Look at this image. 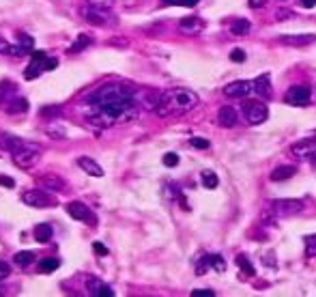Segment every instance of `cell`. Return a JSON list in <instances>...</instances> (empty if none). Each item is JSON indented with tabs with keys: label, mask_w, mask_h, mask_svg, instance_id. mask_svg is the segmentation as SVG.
I'll return each mask as SVG.
<instances>
[{
	"label": "cell",
	"mask_w": 316,
	"mask_h": 297,
	"mask_svg": "<svg viewBox=\"0 0 316 297\" xmlns=\"http://www.w3.org/2000/svg\"><path fill=\"white\" fill-rule=\"evenodd\" d=\"M138 88L125 82H110L99 86L86 97L88 121L99 127H112L119 123H129L138 119L140 104L135 99Z\"/></svg>",
	"instance_id": "cell-1"
},
{
	"label": "cell",
	"mask_w": 316,
	"mask_h": 297,
	"mask_svg": "<svg viewBox=\"0 0 316 297\" xmlns=\"http://www.w3.org/2000/svg\"><path fill=\"white\" fill-rule=\"evenodd\" d=\"M198 106V95L189 88H170V91L159 95V102L155 106L157 116H177L194 110Z\"/></svg>",
	"instance_id": "cell-2"
},
{
	"label": "cell",
	"mask_w": 316,
	"mask_h": 297,
	"mask_svg": "<svg viewBox=\"0 0 316 297\" xmlns=\"http://www.w3.org/2000/svg\"><path fill=\"white\" fill-rule=\"evenodd\" d=\"M0 140H3V147H7L9 151H11L13 164L24 168V170L32 168L39 161V157H41V147L34 145V142L15 138V136H9V134H5Z\"/></svg>",
	"instance_id": "cell-3"
},
{
	"label": "cell",
	"mask_w": 316,
	"mask_h": 297,
	"mask_svg": "<svg viewBox=\"0 0 316 297\" xmlns=\"http://www.w3.org/2000/svg\"><path fill=\"white\" fill-rule=\"evenodd\" d=\"M56 65H58L56 58H50L48 54L41 52V50H32V60H30L28 69L24 71V78H26V80H34V78H39L43 71L56 69Z\"/></svg>",
	"instance_id": "cell-4"
},
{
	"label": "cell",
	"mask_w": 316,
	"mask_h": 297,
	"mask_svg": "<svg viewBox=\"0 0 316 297\" xmlns=\"http://www.w3.org/2000/svg\"><path fill=\"white\" fill-rule=\"evenodd\" d=\"M82 17L93 26H112V24H116V17L112 15L110 9L93 7V5H86L82 9Z\"/></svg>",
	"instance_id": "cell-5"
},
{
	"label": "cell",
	"mask_w": 316,
	"mask_h": 297,
	"mask_svg": "<svg viewBox=\"0 0 316 297\" xmlns=\"http://www.w3.org/2000/svg\"><path fill=\"white\" fill-rule=\"evenodd\" d=\"M269 209L277 218H288V215H297L299 211H303V201H297V198H277V201L269 203Z\"/></svg>",
	"instance_id": "cell-6"
},
{
	"label": "cell",
	"mask_w": 316,
	"mask_h": 297,
	"mask_svg": "<svg viewBox=\"0 0 316 297\" xmlns=\"http://www.w3.org/2000/svg\"><path fill=\"white\" fill-rule=\"evenodd\" d=\"M22 203L34 209H48V207H56V198L45 190H28L22 194Z\"/></svg>",
	"instance_id": "cell-7"
},
{
	"label": "cell",
	"mask_w": 316,
	"mask_h": 297,
	"mask_svg": "<svg viewBox=\"0 0 316 297\" xmlns=\"http://www.w3.org/2000/svg\"><path fill=\"white\" fill-rule=\"evenodd\" d=\"M243 112H245V119L250 125H260L269 119V110L263 102H250L243 106Z\"/></svg>",
	"instance_id": "cell-8"
},
{
	"label": "cell",
	"mask_w": 316,
	"mask_h": 297,
	"mask_svg": "<svg viewBox=\"0 0 316 297\" xmlns=\"http://www.w3.org/2000/svg\"><path fill=\"white\" fill-rule=\"evenodd\" d=\"M67 213L71 215L74 220H80V222H86V224H90V226H95L97 224V218H95V213L88 209V207L84 205V203H78V201H74V203H69L67 205Z\"/></svg>",
	"instance_id": "cell-9"
},
{
	"label": "cell",
	"mask_w": 316,
	"mask_h": 297,
	"mask_svg": "<svg viewBox=\"0 0 316 297\" xmlns=\"http://www.w3.org/2000/svg\"><path fill=\"white\" fill-rule=\"evenodd\" d=\"M286 104L291 106H308L310 104V86L305 84H297L291 86L286 93Z\"/></svg>",
	"instance_id": "cell-10"
},
{
	"label": "cell",
	"mask_w": 316,
	"mask_h": 297,
	"mask_svg": "<svg viewBox=\"0 0 316 297\" xmlns=\"http://www.w3.org/2000/svg\"><path fill=\"white\" fill-rule=\"evenodd\" d=\"M252 91H254V84L248 82V80H237V82H230V84L224 86V95L226 97H234V99L248 97Z\"/></svg>",
	"instance_id": "cell-11"
},
{
	"label": "cell",
	"mask_w": 316,
	"mask_h": 297,
	"mask_svg": "<svg viewBox=\"0 0 316 297\" xmlns=\"http://www.w3.org/2000/svg\"><path fill=\"white\" fill-rule=\"evenodd\" d=\"M279 41L284 46H293V48H303V46H312L316 43V35H310V32H297V35H282Z\"/></svg>",
	"instance_id": "cell-12"
},
{
	"label": "cell",
	"mask_w": 316,
	"mask_h": 297,
	"mask_svg": "<svg viewBox=\"0 0 316 297\" xmlns=\"http://www.w3.org/2000/svg\"><path fill=\"white\" fill-rule=\"evenodd\" d=\"M179 28H181V32H185V35H198V32H202L204 22L200 20V17H196V15H187V17H183V20L179 22Z\"/></svg>",
	"instance_id": "cell-13"
},
{
	"label": "cell",
	"mask_w": 316,
	"mask_h": 297,
	"mask_svg": "<svg viewBox=\"0 0 316 297\" xmlns=\"http://www.w3.org/2000/svg\"><path fill=\"white\" fill-rule=\"evenodd\" d=\"M86 286H88V293L93 295V297H114L112 286L101 282L99 278H88V284Z\"/></svg>",
	"instance_id": "cell-14"
},
{
	"label": "cell",
	"mask_w": 316,
	"mask_h": 297,
	"mask_svg": "<svg viewBox=\"0 0 316 297\" xmlns=\"http://www.w3.org/2000/svg\"><path fill=\"white\" fill-rule=\"evenodd\" d=\"M237 110H234L232 106H224V108H220V112H218V123L222 125V127H226V129H230V127H234L237 125Z\"/></svg>",
	"instance_id": "cell-15"
},
{
	"label": "cell",
	"mask_w": 316,
	"mask_h": 297,
	"mask_svg": "<svg viewBox=\"0 0 316 297\" xmlns=\"http://www.w3.org/2000/svg\"><path fill=\"white\" fill-rule=\"evenodd\" d=\"M37 181H39L41 187H48V190H52V192H62L67 187L65 181H62L58 175H41Z\"/></svg>",
	"instance_id": "cell-16"
},
{
	"label": "cell",
	"mask_w": 316,
	"mask_h": 297,
	"mask_svg": "<svg viewBox=\"0 0 316 297\" xmlns=\"http://www.w3.org/2000/svg\"><path fill=\"white\" fill-rule=\"evenodd\" d=\"M78 166L82 168L86 175H90V177H103V168L99 166L95 159H90V157H78Z\"/></svg>",
	"instance_id": "cell-17"
},
{
	"label": "cell",
	"mask_w": 316,
	"mask_h": 297,
	"mask_svg": "<svg viewBox=\"0 0 316 297\" xmlns=\"http://www.w3.org/2000/svg\"><path fill=\"white\" fill-rule=\"evenodd\" d=\"M252 84H254V91H256L260 97H267V99H269L271 95H273V88H271V78H269L267 74L258 76Z\"/></svg>",
	"instance_id": "cell-18"
},
{
	"label": "cell",
	"mask_w": 316,
	"mask_h": 297,
	"mask_svg": "<svg viewBox=\"0 0 316 297\" xmlns=\"http://www.w3.org/2000/svg\"><path fill=\"white\" fill-rule=\"evenodd\" d=\"M15 95H17V86L13 82H9V80L0 82V108H3V110H5V106L11 102Z\"/></svg>",
	"instance_id": "cell-19"
},
{
	"label": "cell",
	"mask_w": 316,
	"mask_h": 297,
	"mask_svg": "<svg viewBox=\"0 0 316 297\" xmlns=\"http://www.w3.org/2000/svg\"><path fill=\"white\" fill-rule=\"evenodd\" d=\"M314 147H316V138H303L299 142H295V145L291 147V151L295 153L297 157H305Z\"/></svg>",
	"instance_id": "cell-20"
},
{
	"label": "cell",
	"mask_w": 316,
	"mask_h": 297,
	"mask_svg": "<svg viewBox=\"0 0 316 297\" xmlns=\"http://www.w3.org/2000/svg\"><path fill=\"white\" fill-rule=\"evenodd\" d=\"M297 175V168L295 166H277L275 170H271V181H286V179H291Z\"/></svg>",
	"instance_id": "cell-21"
},
{
	"label": "cell",
	"mask_w": 316,
	"mask_h": 297,
	"mask_svg": "<svg viewBox=\"0 0 316 297\" xmlns=\"http://www.w3.org/2000/svg\"><path fill=\"white\" fill-rule=\"evenodd\" d=\"M5 110L9 114H22V112L28 110V102H26V97H13L11 102L5 106Z\"/></svg>",
	"instance_id": "cell-22"
},
{
	"label": "cell",
	"mask_w": 316,
	"mask_h": 297,
	"mask_svg": "<svg viewBox=\"0 0 316 297\" xmlns=\"http://www.w3.org/2000/svg\"><path fill=\"white\" fill-rule=\"evenodd\" d=\"M250 30H252V24L245 17H237V20H232V24H230V32L237 35V37H243V35H248Z\"/></svg>",
	"instance_id": "cell-23"
},
{
	"label": "cell",
	"mask_w": 316,
	"mask_h": 297,
	"mask_svg": "<svg viewBox=\"0 0 316 297\" xmlns=\"http://www.w3.org/2000/svg\"><path fill=\"white\" fill-rule=\"evenodd\" d=\"M52 235H54V230H52V226L50 224H37L34 226V239L39 241V244H48V241L52 239Z\"/></svg>",
	"instance_id": "cell-24"
},
{
	"label": "cell",
	"mask_w": 316,
	"mask_h": 297,
	"mask_svg": "<svg viewBox=\"0 0 316 297\" xmlns=\"http://www.w3.org/2000/svg\"><path fill=\"white\" fill-rule=\"evenodd\" d=\"M34 258H37V254H34V252L24 250V252H17V254L13 256V263H15L17 267H28V265L34 263Z\"/></svg>",
	"instance_id": "cell-25"
},
{
	"label": "cell",
	"mask_w": 316,
	"mask_h": 297,
	"mask_svg": "<svg viewBox=\"0 0 316 297\" xmlns=\"http://www.w3.org/2000/svg\"><path fill=\"white\" fill-rule=\"evenodd\" d=\"M0 54H5V56H24V50L20 46H11L9 41H5L3 37H0Z\"/></svg>",
	"instance_id": "cell-26"
},
{
	"label": "cell",
	"mask_w": 316,
	"mask_h": 297,
	"mask_svg": "<svg viewBox=\"0 0 316 297\" xmlns=\"http://www.w3.org/2000/svg\"><path fill=\"white\" fill-rule=\"evenodd\" d=\"M202 185L206 187V190H215V187L220 185V179H218V175L213 173V170H202Z\"/></svg>",
	"instance_id": "cell-27"
},
{
	"label": "cell",
	"mask_w": 316,
	"mask_h": 297,
	"mask_svg": "<svg viewBox=\"0 0 316 297\" xmlns=\"http://www.w3.org/2000/svg\"><path fill=\"white\" fill-rule=\"evenodd\" d=\"M90 43H93V39H90L88 37V35H78V39L74 41V43H71V48H69V52H74V54H78V52H82L84 48H88L90 46Z\"/></svg>",
	"instance_id": "cell-28"
},
{
	"label": "cell",
	"mask_w": 316,
	"mask_h": 297,
	"mask_svg": "<svg viewBox=\"0 0 316 297\" xmlns=\"http://www.w3.org/2000/svg\"><path fill=\"white\" fill-rule=\"evenodd\" d=\"M58 267H60L58 258H43L39 263V274H52V272H56Z\"/></svg>",
	"instance_id": "cell-29"
},
{
	"label": "cell",
	"mask_w": 316,
	"mask_h": 297,
	"mask_svg": "<svg viewBox=\"0 0 316 297\" xmlns=\"http://www.w3.org/2000/svg\"><path fill=\"white\" fill-rule=\"evenodd\" d=\"M209 258V267H213L215 272H226V260L220 254H206Z\"/></svg>",
	"instance_id": "cell-30"
},
{
	"label": "cell",
	"mask_w": 316,
	"mask_h": 297,
	"mask_svg": "<svg viewBox=\"0 0 316 297\" xmlns=\"http://www.w3.org/2000/svg\"><path fill=\"white\" fill-rule=\"evenodd\" d=\"M237 265L241 267V272H243V274H245V276H254V274H256V269H254V265H252V263H250V260H248L245 256H243V254H239V256H237Z\"/></svg>",
	"instance_id": "cell-31"
},
{
	"label": "cell",
	"mask_w": 316,
	"mask_h": 297,
	"mask_svg": "<svg viewBox=\"0 0 316 297\" xmlns=\"http://www.w3.org/2000/svg\"><path fill=\"white\" fill-rule=\"evenodd\" d=\"M20 48H22L26 54H32V50H34V39L30 37V35L20 32Z\"/></svg>",
	"instance_id": "cell-32"
},
{
	"label": "cell",
	"mask_w": 316,
	"mask_h": 297,
	"mask_svg": "<svg viewBox=\"0 0 316 297\" xmlns=\"http://www.w3.org/2000/svg\"><path fill=\"white\" fill-rule=\"evenodd\" d=\"M200 0H161L164 7H196Z\"/></svg>",
	"instance_id": "cell-33"
},
{
	"label": "cell",
	"mask_w": 316,
	"mask_h": 297,
	"mask_svg": "<svg viewBox=\"0 0 316 297\" xmlns=\"http://www.w3.org/2000/svg\"><path fill=\"white\" fill-rule=\"evenodd\" d=\"M60 114H62V108L60 106H45L41 108V116H56V119H60Z\"/></svg>",
	"instance_id": "cell-34"
},
{
	"label": "cell",
	"mask_w": 316,
	"mask_h": 297,
	"mask_svg": "<svg viewBox=\"0 0 316 297\" xmlns=\"http://www.w3.org/2000/svg\"><path fill=\"white\" fill-rule=\"evenodd\" d=\"M305 254H308V256H316V235L305 237Z\"/></svg>",
	"instance_id": "cell-35"
},
{
	"label": "cell",
	"mask_w": 316,
	"mask_h": 297,
	"mask_svg": "<svg viewBox=\"0 0 316 297\" xmlns=\"http://www.w3.org/2000/svg\"><path fill=\"white\" fill-rule=\"evenodd\" d=\"M189 145H192L194 149H209V140H204V138H192V140H189Z\"/></svg>",
	"instance_id": "cell-36"
},
{
	"label": "cell",
	"mask_w": 316,
	"mask_h": 297,
	"mask_svg": "<svg viewBox=\"0 0 316 297\" xmlns=\"http://www.w3.org/2000/svg\"><path fill=\"white\" fill-rule=\"evenodd\" d=\"M164 164L170 166V168L177 166L179 164V155H177V153H166V155H164Z\"/></svg>",
	"instance_id": "cell-37"
},
{
	"label": "cell",
	"mask_w": 316,
	"mask_h": 297,
	"mask_svg": "<svg viewBox=\"0 0 316 297\" xmlns=\"http://www.w3.org/2000/svg\"><path fill=\"white\" fill-rule=\"evenodd\" d=\"M88 5H93V7H101V9H112L114 0H88Z\"/></svg>",
	"instance_id": "cell-38"
},
{
	"label": "cell",
	"mask_w": 316,
	"mask_h": 297,
	"mask_svg": "<svg viewBox=\"0 0 316 297\" xmlns=\"http://www.w3.org/2000/svg\"><path fill=\"white\" fill-rule=\"evenodd\" d=\"M48 134H50L52 138H56V140H58V138H65V134H67V131L62 129V127H52V125H50V127H48Z\"/></svg>",
	"instance_id": "cell-39"
},
{
	"label": "cell",
	"mask_w": 316,
	"mask_h": 297,
	"mask_svg": "<svg viewBox=\"0 0 316 297\" xmlns=\"http://www.w3.org/2000/svg\"><path fill=\"white\" fill-rule=\"evenodd\" d=\"M9 274H11V265L5 263V260H0V280L9 278Z\"/></svg>",
	"instance_id": "cell-40"
},
{
	"label": "cell",
	"mask_w": 316,
	"mask_h": 297,
	"mask_svg": "<svg viewBox=\"0 0 316 297\" xmlns=\"http://www.w3.org/2000/svg\"><path fill=\"white\" fill-rule=\"evenodd\" d=\"M230 60L243 62V60H245V52H243V50H232V52H230Z\"/></svg>",
	"instance_id": "cell-41"
},
{
	"label": "cell",
	"mask_w": 316,
	"mask_h": 297,
	"mask_svg": "<svg viewBox=\"0 0 316 297\" xmlns=\"http://www.w3.org/2000/svg\"><path fill=\"white\" fill-rule=\"evenodd\" d=\"M192 297H215V293L209 289H196V291H192Z\"/></svg>",
	"instance_id": "cell-42"
},
{
	"label": "cell",
	"mask_w": 316,
	"mask_h": 297,
	"mask_svg": "<svg viewBox=\"0 0 316 297\" xmlns=\"http://www.w3.org/2000/svg\"><path fill=\"white\" fill-rule=\"evenodd\" d=\"M0 185H3V187H15V181L11 177H7V175H0Z\"/></svg>",
	"instance_id": "cell-43"
},
{
	"label": "cell",
	"mask_w": 316,
	"mask_h": 297,
	"mask_svg": "<svg viewBox=\"0 0 316 297\" xmlns=\"http://www.w3.org/2000/svg\"><path fill=\"white\" fill-rule=\"evenodd\" d=\"M93 250H95V254H99V256H106L108 254V248L103 244H99V241H97V244H93Z\"/></svg>",
	"instance_id": "cell-44"
},
{
	"label": "cell",
	"mask_w": 316,
	"mask_h": 297,
	"mask_svg": "<svg viewBox=\"0 0 316 297\" xmlns=\"http://www.w3.org/2000/svg\"><path fill=\"white\" fill-rule=\"evenodd\" d=\"M248 5H250L252 9H263V7L267 5V0H248Z\"/></svg>",
	"instance_id": "cell-45"
},
{
	"label": "cell",
	"mask_w": 316,
	"mask_h": 297,
	"mask_svg": "<svg viewBox=\"0 0 316 297\" xmlns=\"http://www.w3.org/2000/svg\"><path fill=\"white\" fill-rule=\"evenodd\" d=\"M299 3H301L303 9H312V7H316V0H299Z\"/></svg>",
	"instance_id": "cell-46"
},
{
	"label": "cell",
	"mask_w": 316,
	"mask_h": 297,
	"mask_svg": "<svg viewBox=\"0 0 316 297\" xmlns=\"http://www.w3.org/2000/svg\"><path fill=\"white\" fill-rule=\"evenodd\" d=\"M305 157H308V159H310V164H312V166L316 168V151L312 149V151H310V153H308V155H305Z\"/></svg>",
	"instance_id": "cell-47"
},
{
	"label": "cell",
	"mask_w": 316,
	"mask_h": 297,
	"mask_svg": "<svg viewBox=\"0 0 316 297\" xmlns=\"http://www.w3.org/2000/svg\"><path fill=\"white\" fill-rule=\"evenodd\" d=\"M291 11H277V20H284V17H291Z\"/></svg>",
	"instance_id": "cell-48"
},
{
	"label": "cell",
	"mask_w": 316,
	"mask_h": 297,
	"mask_svg": "<svg viewBox=\"0 0 316 297\" xmlns=\"http://www.w3.org/2000/svg\"><path fill=\"white\" fill-rule=\"evenodd\" d=\"M121 3H123L125 7H127V0H121ZM138 3H140V0H131V7H133V5H138Z\"/></svg>",
	"instance_id": "cell-49"
},
{
	"label": "cell",
	"mask_w": 316,
	"mask_h": 297,
	"mask_svg": "<svg viewBox=\"0 0 316 297\" xmlns=\"http://www.w3.org/2000/svg\"><path fill=\"white\" fill-rule=\"evenodd\" d=\"M0 295H3V289H0Z\"/></svg>",
	"instance_id": "cell-50"
}]
</instances>
